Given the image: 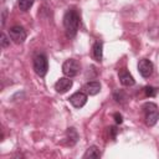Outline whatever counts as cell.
Returning a JSON list of instances; mask_svg holds the SVG:
<instances>
[{
	"label": "cell",
	"mask_w": 159,
	"mask_h": 159,
	"mask_svg": "<svg viewBox=\"0 0 159 159\" xmlns=\"http://www.w3.org/2000/svg\"><path fill=\"white\" fill-rule=\"evenodd\" d=\"M80 14L76 9H68L63 15V27L68 37H75L80 27Z\"/></svg>",
	"instance_id": "obj_1"
},
{
	"label": "cell",
	"mask_w": 159,
	"mask_h": 159,
	"mask_svg": "<svg viewBox=\"0 0 159 159\" xmlns=\"http://www.w3.org/2000/svg\"><path fill=\"white\" fill-rule=\"evenodd\" d=\"M142 109H143V113H144V119H145L147 125H149V127L155 125V123L159 119L158 106L155 103H153V102H147V103L143 104Z\"/></svg>",
	"instance_id": "obj_2"
},
{
	"label": "cell",
	"mask_w": 159,
	"mask_h": 159,
	"mask_svg": "<svg viewBox=\"0 0 159 159\" xmlns=\"http://www.w3.org/2000/svg\"><path fill=\"white\" fill-rule=\"evenodd\" d=\"M32 67H34V71L37 76L45 77L47 71H48V61H47L46 55L45 53L35 55L34 60H32Z\"/></svg>",
	"instance_id": "obj_3"
},
{
	"label": "cell",
	"mask_w": 159,
	"mask_h": 159,
	"mask_svg": "<svg viewBox=\"0 0 159 159\" xmlns=\"http://www.w3.org/2000/svg\"><path fill=\"white\" fill-rule=\"evenodd\" d=\"M80 68H81V66L77 62V60H75V58H68L62 63V72L66 77H70V78L77 76L80 72Z\"/></svg>",
	"instance_id": "obj_4"
},
{
	"label": "cell",
	"mask_w": 159,
	"mask_h": 159,
	"mask_svg": "<svg viewBox=\"0 0 159 159\" xmlns=\"http://www.w3.org/2000/svg\"><path fill=\"white\" fill-rule=\"evenodd\" d=\"M9 37L11 39L12 42L15 43H22L26 37H27V34L25 31V29L20 25H15L12 26L10 30H9Z\"/></svg>",
	"instance_id": "obj_5"
},
{
	"label": "cell",
	"mask_w": 159,
	"mask_h": 159,
	"mask_svg": "<svg viewBox=\"0 0 159 159\" xmlns=\"http://www.w3.org/2000/svg\"><path fill=\"white\" fill-rule=\"evenodd\" d=\"M138 71H139V73H140L142 77L148 78V77H150V76L153 75L154 65H153V62H152L150 60H148V58H142V60H139V62H138Z\"/></svg>",
	"instance_id": "obj_6"
},
{
	"label": "cell",
	"mask_w": 159,
	"mask_h": 159,
	"mask_svg": "<svg viewBox=\"0 0 159 159\" xmlns=\"http://www.w3.org/2000/svg\"><path fill=\"white\" fill-rule=\"evenodd\" d=\"M87 96H88L87 93L80 91V92H76V93L71 94L70 98H68V101H70V103L75 108H82L87 103Z\"/></svg>",
	"instance_id": "obj_7"
},
{
	"label": "cell",
	"mask_w": 159,
	"mask_h": 159,
	"mask_svg": "<svg viewBox=\"0 0 159 159\" xmlns=\"http://www.w3.org/2000/svg\"><path fill=\"white\" fill-rule=\"evenodd\" d=\"M72 84H73V82H72V80L70 78V77H61V78H58L57 81H56V83H55V89H56V92L57 93H66L68 89H71V87H72Z\"/></svg>",
	"instance_id": "obj_8"
},
{
	"label": "cell",
	"mask_w": 159,
	"mask_h": 159,
	"mask_svg": "<svg viewBox=\"0 0 159 159\" xmlns=\"http://www.w3.org/2000/svg\"><path fill=\"white\" fill-rule=\"evenodd\" d=\"M118 78H119V82L123 86H127V87H130V86H133L135 83L134 77L129 73V71L127 68H120L118 71Z\"/></svg>",
	"instance_id": "obj_9"
},
{
	"label": "cell",
	"mask_w": 159,
	"mask_h": 159,
	"mask_svg": "<svg viewBox=\"0 0 159 159\" xmlns=\"http://www.w3.org/2000/svg\"><path fill=\"white\" fill-rule=\"evenodd\" d=\"M78 138H80V135H78V133H77L76 128H73V127L67 128V130H66V137H65L66 145H70V147L75 145V144L77 143Z\"/></svg>",
	"instance_id": "obj_10"
},
{
	"label": "cell",
	"mask_w": 159,
	"mask_h": 159,
	"mask_svg": "<svg viewBox=\"0 0 159 159\" xmlns=\"http://www.w3.org/2000/svg\"><path fill=\"white\" fill-rule=\"evenodd\" d=\"M92 57L97 62H102L103 58V42L102 41H96L92 46Z\"/></svg>",
	"instance_id": "obj_11"
},
{
	"label": "cell",
	"mask_w": 159,
	"mask_h": 159,
	"mask_svg": "<svg viewBox=\"0 0 159 159\" xmlns=\"http://www.w3.org/2000/svg\"><path fill=\"white\" fill-rule=\"evenodd\" d=\"M83 91L89 94V96H96L97 93H99L101 91V83L98 81H91V82H87L84 86H83Z\"/></svg>",
	"instance_id": "obj_12"
},
{
	"label": "cell",
	"mask_w": 159,
	"mask_h": 159,
	"mask_svg": "<svg viewBox=\"0 0 159 159\" xmlns=\"http://www.w3.org/2000/svg\"><path fill=\"white\" fill-rule=\"evenodd\" d=\"M99 157H101V150L96 145H91L89 148H87V150L82 155L83 159H87V158H99Z\"/></svg>",
	"instance_id": "obj_13"
},
{
	"label": "cell",
	"mask_w": 159,
	"mask_h": 159,
	"mask_svg": "<svg viewBox=\"0 0 159 159\" xmlns=\"http://www.w3.org/2000/svg\"><path fill=\"white\" fill-rule=\"evenodd\" d=\"M17 5H19V9H20L21 11L26 12V11H29L30 7L34 5V0H19Z\"/></svg>",
	"instance_id": "obj_14"
},
{
	"label": "cell",
	"mask_w": 159,
	"mask_h": 159,
	"mask_svg": "<svg viewBox=\"0 0 159 159\" xmlns=\"http://www.w3.org/2000/svg\"><path fill=\"white\" fill-rule=\"evenodd\" d=\"M113 97H114L116 102H118V103H125V102H127V99H128L127 94H125L123 91H120V89L116 91V92L113 93Z\"/></svg>",
	"instance_id": "obj_15"
},
{
	"label": "cell",
	"mask_w": 159,
	"mask_h": 159,
	"mask_svg": "<svg viewBox=\"0 0 159 159\" xmlns=\"http://www.w3.org/2000/svg\"><path fill=\"white\" fill-rule=\"evenodd\" d=\"M144 92H145V94H147L148 97H154V96L157 94L158 89H157L155 87H152V86H147V87L144 88Z\"/></svg>",
	"instance_id": "obj_16"
},
{
	"label": "cell",
	"mask_w": 159,
	"mask_h": 159,
	"mask_svg": "<svg viewBox=\"0 0 159 159\" xmlns=\"http://www.w3.org/2000/svg\"><path fill=\"white\" fill-rule=\"evenodd\" d=\"M0 42H1V47H2V48L7 47V46L10 45V40L7 39V36H6L5 34H1V40H0Z\"/></svg>",
	"instance_id": "obj_17"
},
{
	"label": "cell",
	"mask_w": 159,
	"mask_h": 159,
	"mask_svg": "<svg viewBox=\"0 0 159 159\" xmlns=\"http://www.w3.org/2000/svg\"><path fill=\"white\" fill-rule=\"evenodd\" d=\"M113 117H114V120H116V123H117V124L123 123V116H122L120 113H114V114H113Z\"/></svg>",
	"instance_id": "obj_18"
},
{
	"label": "cell",
	"mask_w": 159,
	"mask_h": 159,
	"mask_svg": "<svg viewBox=\"0 0 159 159\" xmlns=\"http://www.w3.org/2000/svg\"><path fill=\"white\" fill-rule=\"evenodd\" d=\"M5 19H6V10L4 9V11H2V20H1V24L2 25H5Z\"/></svg>",
	"instance_id": "obj_19"
}]
</instances>
